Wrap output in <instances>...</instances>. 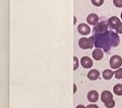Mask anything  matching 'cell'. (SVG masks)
Listing matches in <instances>:
<instances>
[{
  "label": "cell",
  "instance_id": "6da1fadb",
  "mask_svg": "<svg viewBox=\"0 0 122 108\" xmlns=\"http://www.w3.org/2000/svg\"><path fill=\"white\" fill-rule=\"evenodd\" d=\"M91 38L96 48H101L107 53L109 52L112 48L118 47L120 43V39L118 33L113 32L112 30H107L103 33L92 34Z\"/></svg>",
  "mask_w": 122,
  "mask_h": 108
},
{
  "label": "cell",
  "instance_id": "7a4b0ae2",
  "mask_svg": "<svg viewBox=\"0 0 122 108\" xmlns=\"http://www.w3.org/2000/svg\"><path fill=\"white\" fill-rule=\"evenodd\" d=\"M101 100L107 108H113L115 106V101L113 99L112 93L110 91H103L101 93Z\"/></svg>",
  "mask_w": 122,
  "mask_h": 108
},
{
  "label": "cell",
  "instance_id": "3957f363",
  "mask_svg": "<svg viewBox=\"0 0 122 108\" xmlns=\"http://www.w3.org/2000/svg\"><path fill=\"white\" fill-rule=\"evenodd\" d=\"M79 48H82V49H91V48H93L94 43L91 37H82L79 41Z\"/></svg>",
  "mask_w": 122,
  "mask_h": 108
},
{
  "label": "cell",
  "instance_id": "277c9868",
  "mask_svg": "<svg viewBox=\"0 0 122 108\" xmlns=\"http://www.w3.org/2000/svg\"><path fill=\"white\" fill-rule=\"evenodd\" d=\"M110 66L112 69H118L122 66V58L120 55H113L110 59Z\"/></svg>",
  "mask_w": 122,
  "mask_h": 108
},
{
  "label": "cell",
  "instance_id": "5b68a950",
  "mask_svg": "<svg viewBox=\"0 0 122 108\" xmlns=\"http://www.w3.org/2000/svg\"><path fill=\"white\" fill-rule=\"evenodd\" d=\"M107 21H108L109 28L114 30H117L122 24L121 21H120V18H118L117 17H110Z\"/></svg>",
  "mask_w": 122,
  "mask_h": 108
},
{
  "label": "cell",
  "instance_id": "8992f818",
  "mask_svg": "<svg viewBox=\"0 0 122 108\" xmlns=\"http://www.w3.org/2000/svg\"><path fill=\"white\" fill-rule=\"evenodd\" d=\"M78 31L80 35H89V33L91 32V29H90L89 25H87L86 23H80L78 26Z\"/></svg>",
  "mask_w": 122,
  "mask_h": 108
},
{
  "label": "cell",
  "instance_id": "52a82bcc",
  "mask_svg": "<svg viewBox=\"0 0 122 108\" xmlns=\"http://www.w3.org/2000/svg\"><path fill=\"white\" fill-rule=\"evenodd\" d=\"M99 16L95 14V13H91L86 17V22L87 23H89L90 25H96L97 23H99Z\"/></svg>",
  "mask_w": 122,
  "mask_h": 108
},
{
  "label": "cell",
  "instance_id": "ba28073f",
  "mask_svg": "<svg viewBox=\"0 0 122 108\" xmlns=\"http://www.w3.org/2000/svg\"><path fill=\"white\" fill-rule=\"evenodd\" d=\"M80 64L84 68H91L93 65V62H92V60L91 58L87 57V56H84L80 60Z\"/></svg>",
  "mask_w": 122,
  "mask_h": 108
},
{
  "label": "cell",
  "instance_id": "9c48e42d",
  "mask_svg": "<svg viewBox=\"0 0 122 108\" xmlns=\"http://www.w3.org/2000/svg\"><path fill=\"white\" fill-rule=\"evenodd\" d=\"M87 99H88L89 102H92V103L97 102L98 99H99V93H98V92L94 90L90 91L89 93H87Z\"/></svg>",
  "mask_w": 122,
  "mask_h": 108
},
{
  "label": "cell",
  "instance_id": "30bf717a",
  "mask_svg": "<svg viewBox=\"0 0 122 108\" xmlns=\"http://www.w3.org/2000/svg\"><path fill=\"white\" fill-rule=\"evenodd\" d=\"M104 56V53L101 48H97L92 51V57L95 60H100Z\"/></svg>",
  "mask_w": 122,
  "mask_h": 108
},
{
  "label": "cell",
  "instance_id": "8fae6325",
  "mask_svg": "<svg viewBox=\"0 0 122 108\" xmlns=\"http://www.w3.org/2000/svg\"><path fill=\"white\" fill-rule=\"evenodd\" d=\"M87 77L90 81H96L99 78V72L97 69H92L87 73Z\"/></svg>",
  "mask_w": 122,
  "mask_h": 108
},
{
  "label": "cell",
  "instance_id": "7c38bea8",
  "mask_svg": "<svg viewBox=\"0 0 122 108\" xmlns=\"http://www.w3.org/2000/svg\"><path fill=\"white\" fill-rule=\"evenodd\" d=\"M114 75V72L110 69H106V70L103 71L102 73V76H103V79H105L106 81H109L112 78V76Z\"/></svg>",
  "mask_w": 122,
  "mask_h": 108
},
{
  "label": "cell",
  "instance_id": "4fadbf2b",
  "mask_svg": "<svg viewBox=\"0 0 122 108\" xmlns=\"http://www.w3.org/2000/svg\"><path fill=\"white\" fill-rule=\"evenodd\" d=\"M113 92L116 95L122 96V84H117L113 86Z\"/></svg>",
  "mask_w": 122,
  "mask_h": 108
},
{
  "label": "cell",
  "instance_id": "5bb4252c",
  "mask_svg": "<svg viewBox=\"0 0 122 108\" xmlns=\"http://www.w3.org/2000/svg\"><path fill=\"white\" fill-rule=\"evenodd\" d=\"M114 75L115 78L118 79V80L122 79V68H118L117 70L114 72Z\"/></svg>",
  "mask_w": 122,
  "mask_h": 108
},
{
  "label": "cell",
  "instance_id": "9a60e30c",
  "mask_svg": "<svg viewBox=\"0 0 122 108\" xmlns=\"http://www.w3.org/2000/svg\"><path fill=\"white\" fill-rule=\"evenodd\" d=\"M92 4L94 6L99 7V6H101L104 4V0H92Z\"/></svg>",
  "mask_w": 122,
  "mask_h": 108
},
{
  "label": "cell",
  "instance_id": "2e32d148",
  "mask_svg": "<svg viewBox=\"0 0 122 108\" xmlns=\"http://www.w3.org/2000/svg\"><path fill=\"white\" fill-rule=\"evenodd\" d=\"M73 62H74V65H73V70H77L78 69V68H79V59H78V57H76V56H74L73 57Z\"/></svg>",
  "mask_w": 122,
  "mask_h": 108
},
{
  "label": "cell",
  "instance_id": "e0dca14e",
  "mask_svg": "<svg viewBox=\"0 0 122 108\" xmlns=\"http://www.w3.org/2000/svg\"><path fill=\"white\" fill-rule=\"evenodd\" d=\"M113 4L117 8H122V0H113Z\"/></svg>",
  "mask_w": 122,
  "mask_h": 108
},
{
  "label": "cell",
  "instance_id": "ac0fdd59",
  "mask_svg": "<svg viewBox=\"0 0 122 108\" xmlns=\"http://www.w3.org/2000/svg\"><path fill=\"white\" fill-rule=\"evenodd\" d=\"M86 108H99V106L97 105H94V104H92V105H88L86 106Z\"/></svg>",
  "mask_w": 122,
  "mask_h": 108
},
{
  "label": "cell",
  "instance_id": "d6986e66",
  "mask_svg": "<svg viewBox=\"0 0 122 108\" xmlns=\"http://www.w3.org/2000/svg\"><path fill=\"white\" fill-rule=\"evenodd\" d=\"M115 32L118 33V34H122V24H121V26H120V27L117 30H115Z\"/></svg>",
  "mask_w": 122,
  "mask_h": 108
},
{
  "label": "cell",
  "instance_id": "ffe728a7",
  "mask_svg": "<svg viewBox=\"0 0 122 108\" xmlns=\"http://www.w3.org/2000/svg\"><path fill=\"white\" fill-rule=\"evenodd\" d=\"M76 91H77V86H76V85L74 84L73 85V93H76Z\"/></svg>",
  "mask_w": 122,
  "mask_h": 108
},
{
  "label": "cell",
  "instance_id": "44dd1931",
  "mask_svg": "<svg viewBox=\"0 0 122 108\" xmlns=\"http://www.w3.org/2000/svg\"><path fill=\"white\" fill-rule=\"evenodd\" d=\"M76 108H86V106H84L83 105H79V106H77Z\"/></svg>",
  "mask_w": 122,
  "mask_h": 108
},
{
  "label": "cell",
  "instance_id": "7402d4cb",
  "mask_svg": "<svg viewBox=\"0 0 122 108\" xmlns=\"http://www.w3.org/2000/svg\"><path fill=\"white\" fill-rule=\"evenodd\" d=\"M76 21H77L76 17H74V24H75V23H76Z\"/></svg>",
  "mask_w": 122,
  "mask_h": 108
},
{
  "label": "cell",
  "instance_id": "603a6c76",
  "mask_svg": "<svg viewBox=\"0 0 122 108\" xmlns=\"http://www.w3.org/2000/svg\"><path fill=\"white\" fill-rule=\"evenodd\" d=\"M120 17H121V20H122V12H121V14H120Z\"/></svg>",
  "mask_w": 122,
  "mask_h": 108
}]
</instances>
